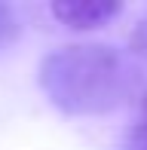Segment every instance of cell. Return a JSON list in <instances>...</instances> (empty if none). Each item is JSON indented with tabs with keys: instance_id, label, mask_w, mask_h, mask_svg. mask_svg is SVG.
Listing matches in <instances>:
<instances>
[{
	"instance_id": "3",
	"label": "cell",
	"mask_w": 147,
	"mask_h": 150,
	"mask_svg": "<svg viewBox=\"0 0 147 150\" xmlns=\"http://www.w3.org/2000/svg\"><path fill=\"white\" fill-rule=\"evenodd\" d=\"M126 150H147V92L138 98V113L126 138Z\"/></svg>"
},
{
	"instance_id": "1",
	"label": "cell",
	"mask_w": 147,
	"mask_h": 150,
	"mask_svg": "<svg viewBox=\"0 0 147 150\" xmlns=\"http://www.w3.org/2000/svg\"><path fill=\"white\" fill-rule=\"evenodd\" d=\"M129 86V64L107 43L61 46L40 61V89L71 117H95L119 107Z\"/></svg>"
},
{
	"instance_id": "4",
	"label": "cell",
	"mask_w": 147,
	"mask_h": 150,
	"mask_svg": "<svg viewBox=\"0 0 147 150\" xmlns=\"http://www.w3.org/2000/svg\"><path fill=\"white\" fill-rule=\"evenodd\" d=\"M22 34V22L6 3H0V52H6Z\"/></svg>"
},
{
	"instance_id": "5",
	"label": "cell",
	"mask_w": 147,
	"mask_h": 150,
	"mask_svg": "<svg viewBox=\"0 0 147 150\" xmlns=\"http://www.w3.org/2000/svg\"><path fill=\"white\" fill-rule=\"evenodd\" d=\"M129 49L147 61V16L132 28V34H129Z\"/></svg>"
},
{
	"instance_id": "2",
	"label": "cell",
	"mask_w": 147,
	"mask_h": 150,
	"mask_svg": "<svg viewBox=\"0 0 147 150\" xmlns=\"http://www.w3.org/2000/svg\"><path fill=\"white\" fill-rule=\"evenodd\" d=\"M49 9L61 25H68L74 31H89V28L107 25L117 12H123V3H113V0H58Z\"/></svg>"
}]
</instances>
